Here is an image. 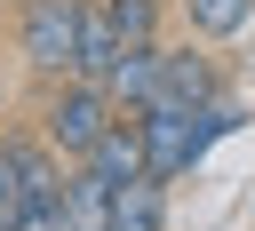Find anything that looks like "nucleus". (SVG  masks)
I'll return each instance as SVG.
<instances>
[{"instance_id":"obj_1","label":"nucleus","mask_w":255,"mask_h":231,"mask_svg":"<svg viewBox=\"0 0 255 231\" xmlns=\"http://www.w3.org/2000/svg\"><path fill=\"white\" fill-rule=\"evenodd\" d=\"M120 119V104L96 88V80H80V72H64V80H48V96H40V135L64 151V159H88L96 151V135Z\"/></svg>"},{"instance_id":"obj_2","label":"nucleus","mask_w":255,"mask_h":231,"mask_svg":"<svg viewBox=\"0 0 255 231\" xmlns=\"http://www.w3.org/2000/svg\"><path fill=\"white\" fill-rule=\"evenodd\" d=\"M16 56L40 80H64L80 56V0H16Z\"/></svg>"},{"instance_id":"obj_3","label":"nucleus","mask_w":255,"mask_h":231,"mask_svg":"<svg viewBox=\"0 0 255 231\" xmlns=\"http://www.w3.org/2000/svg\"><path fill=\"white\" fill-rule=\"evenodd\" d=\"M0 167H8V183H16L24 207H56L64 199V151L40 127H0Z\"/></svg>"},{"instance_id":"obj_4","label":"nucleus","mask_w":255,"mask_h":231,"mask_svg":"<svg viewBox=\"0 0 255 231\" xmlns=\"http://www.w3.org/2000/svg\"><path fill=\"white\" fill-rule=\"evenodd\" d=\"M128 119H135V135H143V175H151V183H175V175H191V167H199V151H191V112L135 104Z\"/></svg>"},{"instance_id":"obj_5","label":"nucleus","mask_w":255,"mask_h":231,"mask_svg":"<svg viewBox=\"0 0 255 231\" xmlns=\"http://www.w3.org/2000/svg\"><path fill=\"white\" fill-rule=\"evenodd\" d=\"M223 80H215V56H199V48H159V80H151V96L143 104H167V112H191V104H207Z\"/></svg>"},{"instance_id":"obj_6","label":"nucleus","mask_w":255,"mask_h":231,"mask_svg":"<svg viewBox=\"0 0 255 231\" xmlns=\"http://www.w3.org/2000/svg\"><path fill=\"white\" fill-rule=\"evenodd\" d=\"M120 48H128V40H120V24H112V8H104V0H80V56H72V72L104 88V72L120 64Z\"/></svg>"},{"instance_id":"obj_7","label":"nucleus","mask_w":255,"mask_h":231,"mask_svg":"<svg viewBox=\"0 0 255 231\" xmlns=\"http://www.w3.org/2000/svg\"><path fill=\"white\" fill-rule=\"evenodd\" d=\"M104 231H167V183H151V175H128V183L112 191V215H104Z\"/></svg>"},{"instance_id":"obj_8","label":"nucleus","mask_w":255,"mask_h":231,"mask_svg":"<svg viewBox=\"0 0 255 231\" xmlns=\"http://www.w3.org/2000/svg\"><path fill=\"white\" fill-rule=\"evenodd\" d=\"M151 80H159V40H135V48H120V64L104 72V96H112L120 112H135V104L151 96Z\"/></svg>"},{"instance_id":"obj_9","label":"nucleus","mask_w":255,"mask_h":231,"mask_svg":"<svg viewBox=\"0 0 255 231\" xmlns=\"http://www.w3.org/2000/svg\"><path fill=\"white\" fill-rule=\"evenodd\" d=\"M112 175L104 167H88V159H72V175H64V215L80 223V231H104V215H112Z\"/></svg>"},{"instance_id":"obj_10","label":"nucleus","mask_w":255,"mask_h":231,"mask_svg":"<svg viewBox=\"0 0 255 231\" xmlns=\"http://www.w3.org/2000/svg\"><path fill=\"white\" fill-rule=\"evenodd\" d=\"M239 119H247V104H239V96H223V88H215V96H207V104H191V151H199V159H207V143H215V135H231V127H239Z\"/></svg>"},{"instance_id":"obj_11","label":"nucleus","mask_w":255,"mask_h":231,"mask_svg":"<svg viewBox=\"0 0 255 231\" xmlns=\"http://www.w3.org/2000/svg\"><path fill=\"white\" fill-rule=\"evenodd\" d=\"M183 16H191L199 40H231V32H247L255 0H183Z\"/></svg>"},{"instance_id":"obj_12","label":"nucleus","mask_w":255,"mask_h":231,"mask_svg":"<svg viewBox=\"0 0 255 231\" xmlns=\"http://www.w3.org/2000/svg\"><path fill=\"white\" fill-rule=\"evenodd\" d=\"M112 8V24H120V40L135 48V40H159V0H104Z\"/></svg>"},{"instance_id":"obj_13","label":"nucleus","mask_w":255,"mask_h":231,"mask_svg":"<svg viewBox=\"0 0 255 231\" xmlns=\"http://www.w3.org/2000/svg\"><path fill=\"white\" fill-rule=\"evenodd\" d=\"M16 231H80V223H72V215H64V199H56V207H24V223H16Z\"/></svg>"},{"instance_id":"obj_14","label":"nucleus","mask_w":255,"mask_h":231,"mask_svg":"<svg viewBox=\"0 0 255 231\" xmlns=\"http://www.w3.org/2000/svg\"><path fill=\"white\" fill-rule=\"evenodd\" d=\"M24 223V199H16V183H8V167H0V231H16Z\"/></svg>"}]
</instances>
